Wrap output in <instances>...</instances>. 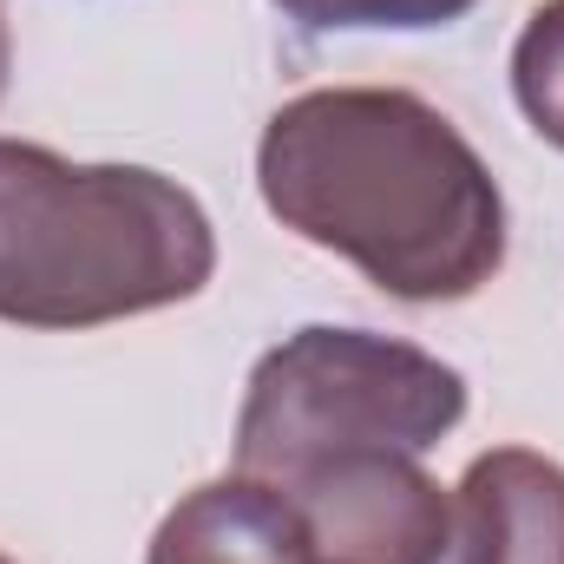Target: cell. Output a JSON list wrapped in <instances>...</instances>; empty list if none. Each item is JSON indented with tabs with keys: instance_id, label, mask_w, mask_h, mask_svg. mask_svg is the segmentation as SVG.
Instances as JSON below:
<instances>
[{
	"instance_id": "1",
	"label": "cell",
	"mask_w": 564,
	"mask_h": 564,
	"mask_svg": "<svg viewBox=\"0 0 564 564\" xmlns=\"http://www.w3.org/2000/svg\"><path fill=\"white\" fill-rule=\"evenodd\" d=\"M257 191L282 230L394 302H466L506 263V197L466 132L401 86H315L270 112Z\"/></svg>"
},
{
	"instance_id": "2",
	"label": "cell",
	"mask_w": 564,
	"mask_h": 564,
	"mask_svg": "<svg viewBox=\"0 0 564 564\" xmlns=\"http://www.w3.org/2000/svg\"><path fill=\"white\" fill-rule=\"evenodd\" d=\"M210 276L217 230L177 177L0 139V322L106 328L191 302Z\"/></svg>"
},
{
	"instance_id": "3",
	"label": "cell",
	"mask_w": 564,
	"mask_h": 564,
	"mask_svg": "<svg viewBox=\"0 0 564 564\" xmlns=\"http://www.w3.org/2000/svg\"><path fill=\"white\" fill-rule=\"evenodd\" d=\"M466 421V381L440 355L375 328L276 341L237 414V473L295 486L348 453H426Z\"/></svg>"
},
{
	"instance_id": "4",
	"label": "cell",
	"mask_w": 564,
	"mask_h": 564,
	"mask_svg": "<svg viewBox=\"0 0 564 564\" xmlns=\"http://www.w3.org/2000/svg\"><path fill=\"white\" fill-rule=\"evenodd\" d=\"M322 564H440L453 539V499L421 453H348L282 486Z\"/></svg>"
},
{
	"instance_id": "5",
	"label": "cell",
	"mask_w": 564,
	"mask_h": 564,
	"mask_svg": "<svg viewBox=\"0 0 564 564\" xmlns=\"http://www.w3.org/2000/svg\"><path fill=\"white\" fill-rule=\"evenodd\" d=\"M453 564H564V466L532 446H492L453 492Z\"/></svg>"
},
{
	"instance_id": "6",
	"label": "cell",
	"mask_w": 564,
	"mask_h": 564,
	"mask_svg": "<svg viewBox=\"0 0 564 564\" xmlns=\"http://www.w3.org/2000/svg\"><path fill=\"white\" fill-rule=\"evenodd\" d=\"M144 564H315V539L282 486L230 473L158 519Z\"/></svg>"
},
{
	"instance_id": "7",
	"label": "cell",
	"mask_w": 564,
	"mask_h": 564,
	"mask_svg": "<svg viewBox=\"0 0 564 564\" xmlns=\"http://www.w3.org/2000/svg\"><path fill=\"white\" fill-rule=\"evenodd\" d=\"M512 93L532 132L564 151V0L532 7L519 46H512Z\"/></svg>"
},
{
	"instance_id": "8",
	"label": "cell",
	"mask_w": 564,
	"mask_h": 564,
	"mask_svg": "<svg viewBox=\"0 0 564 564\" xmlns=\"http://www.w3.org/2000/svg\"><path fill=\"white\" fill-rule=\"evenodd\" d=\"M289 20L335 33V26H394V33H421V26H453L459 13H473L479 0H276Z\"/></svg>"
},
{
	"instance_id": "9",
	"label": "cell",
	"mask_w": 564,
	"mask_h": 564,
	"mask_svg": "<svg viewBox=\"0 0 564 564\" xmlns=\"http://www.w3.org/2000/svg\"><path fill=\"white\" fill-rule=\"evenodd\" d=\"M7 73H13V33H7V7H0V93H7Z\"/></svg>"
},
{
	"instance_id": "10",
	"label": "cell",
	"mask_w": 564,
	"mask_h": 564,
	"mask_svg": "<svg viewBox=\"0 0 564 564\" xmlns=\"http://www.w3.org/2000/svg\"><path fill=\"white\" fill-rule=\"evenodd\" d=\"M0 564H13V558H0Z\"/></svg>"
},
{
	"instance_id": "11",
	"label": "cell",
	"mask_w": 564,
	"mask_h": 564,
	"mask_svg": "<svg viewBox=\"0 0 564 564\" xmlns=\"http://www.w3.org/2000/svg\"><path fill=\"white\" fill-rule=\"evenodd\" d=\"M315 564H322V558H315Z\"/></svg>"
}]
</instances>
